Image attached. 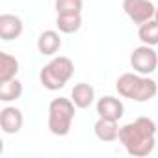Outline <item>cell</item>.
<instances>
[{
	"label": "cell",
	"instance_id": "6da1fadb",
	"mask_svg": "<svg viewBox=\"0 0 158 158\" xmlns=\"http://www.w3.org/2000/svg\"><path fill=\"white\" fill-rule=\"evenodd\" d=\"M119 143L134 158H145L156 145V125L149 117H138L119 128Z\"/></svg>",
	"mask_w": 158,
	"mask_h": 158
},
{
	"label": "cell",
	"instance_id": "7a4b0ae2",
	"mask_svg": "<svg viewBox=\"0 0 158 158\" xmlns=\"http://www.w3.org/2000/svg\"><path fill=\"white\" fill-rule=\"evenodd\" d=\"M115 89L123 99H130L134 102H147L156 97L158 84L152 78L139 73H125L117 78Z\"/></svg>",
	"mask_w": 158,
	"mask_h": 158
},
{
	"label": "cell",
	"instance_id": "3957f363",
	"mask_svg": "<svg viewBox=\"0 0 158 158\" xmlns=\"http://www.w3.org/2000/svg\"><path fill=\"white\" fill-rule=\"evenodd\" d=\"M74 74V63L67 56H56L39 71V82L48 91H58L65 88V84Z\"/></svg>",
	"mask_w": 158,
	"mask_h": 158
},
{
	"label": "cell",
	"instance_id": "277c9868",
	"mask_svg": "<svg viewBox=\"0 0 158 158\" xmlns=\"http://www.w3.org/2000/svg\"><path fill=\"white\" fill-rule=\"evenodd\" d=\"M74 102L65 97L52 99L48 104V130L54 136H67L74 119Z\"/></svg>",
	"mask_w": 158,
	"mask_h": 158
},
{
	"label": "cell",
	"instance_id": "5b68a950",
	"mask_svg": "<svg viewBox=\"0 0 158 158\" xmlns=\"http://www.w3.org/2000/svg\"><path fill=\"white\" fill-rule=\"evenodd\" d=\"M130 65H132V69L136 73L145 74V76L154 73L156 67H158V54H156L154 47L141 45V47L134 48L132 54H130Z\"/></svg>",
	"mask_w": 158,
	"mask_h": 158
},
{
	"label": "cell",
	"instance_id": "8992f818",
	"mask_svg": "<svg viewBox=\"0 0 158 158\" xmlns=\"http://www.w3.org/2000/svg\"><path fill=\"white\" fill-rule=\"evenodd\" d=\"M123 10L128 15V19L138 26L154 19L156 13V6L151 0H123Z\"/></svg>",
	"mask_w": 158,
	"mask_h": 158
},
{
	"label": "cell",
	"instance_id": "52a82bcc",
	"mask_svg": "<svg viewBox=\"0 0 158 158\" xmlns=\"http://www.w3.org/2000/svg\"><path fill=\"white\" fill-rule=\"evenodd\" d=\"M24 125V115L15 106H4L0 110V127L4 134H17Z\"/></svg>",
	"mask_w": 158,
	"mask_h": 158
},
{
	"label": "cell",
	"instance_id": "ba28073f",
	"mask_svg": "<svg viewBox=\"0 0 158 158\" xmlns=\"http://www.w3.org/2000/svg\"><path fill=\"white\" fill-rule=\"evenodd\" d=\"M97 114L99 117H106V119H114V121H119L125 114V106L121 102V99H115L112 95H106V97H101L97 101Z\"/></svg>",
	"mask_w": 158,
	"mask_h": 158
},
{
	"label": "cell",
	"instance_id": "9c48e42d",
	"mask_svg": "<svg viewBox=\"0 0 158 158\" xmlns=\"http://www.w3.org/2000/svg\"><path fill=\"white\" fill-rule=\"evenodd\" d=\"M23 30H24V24L17 15H11V13L0 15V37L4 41H13L21 37Z\"/></svg>",
	"mask_w": 158,
	"mask_h": 158
},
{
	"label": "cell",
	"instance_id": "30bf717a",
	"mask_svg": "<svg viewBox=\"0 0 158 158\" xmlns=\"http://www.w3.org/2000/svg\"><path fill=\"white\" fill-rule=\"evenodd\" d=\"M71 101L74 102L76 108H89L95 101V89L91 84L88 82H80V84H76L71 91Z\"/></svg>",
	"mask_w": 158,
	"mask_h": 158
},
{
	"label": "cell",
	"instance_id": "8fae6325",
	"mask_svg": "<svg viewBox=\"0 0 158 158\" xmlns=\"http://www.w3.org/2000/svg\"><path fill=\"white\" fill-rule=\"evenodd\" d=\"M61 47V37L56 30H45L37 37V50L43 56H54Z\"/></svg>",
	"mask_w": 158,
	"mask_h": 158
},
{
	"label": "cell",
	"instance_id": "7c38bea8",
	"mask_svg": "<svg viewBox=\"0 0 158 158\" xmlns=\"http://www.w3.org/2000/svg\"><path fill=\"white\" fill-rule=\"evenodd\" d=\"M119 128H121V127L117 125V121L106 119V117H99V121H97L95 127H93L95 136H97L101 141H106V143L119 139Z\"/></svg>",
	"mask_w": 158,
	"mask_h": 158
},
{
	"label": "cell",
	"instance_id": "4fadbf2b",
	"mask_svg": "<svg viewBox=\"0 0 158 158\" xmlns=\"http://www.w3.org/2000/svg\"><path fill=\"white\" fill-rule=\"evenodd\" d=\"M19 73V60L8 52H0V84L8 82Z\"/></svg>",
	"mask_w": 158,
	"mask_h": 158
},
{
	"label": "cell",
	"instance_id": "5bb4252c",
	"mask_svg": "<svg viewBox=\"0 0 158 158\" xmlns=\"http://www.w3.org/2000/svg\"><path fill=\"white\" fill-rule=\"evenodd\" d=\"M56 28L61 34H76L82 28V15L71 13V15H58L56 17Z\"/></svg>",
	"mask_w": 158,
	"mask_h": 158
},
{
	"label": "cell",
	"instance_id": "9a60e30c",
	"mask_svg": "<svg viewBox=\"0 0 158 158\" xmlns=\"http://www.w3.org/2000/svg\"><path fill=\"white\" fill-rule=\"evenodd\" d=\"M138 37L143 45H151V47H156L158 45V21L156 19H151L143 24H139L138 28Z\"/></svg>",
	"mask_w": 158,
	"mask_h": 158
},
{
	"label": "cell",
	"instance_id": "2e32d148",
	"mask_svg": "<svg viewBox=\"0 0 158 158\" xmlns=\"http://www.w3.org/2000/svg\"><path fill=\"white\" fill-rule=\"evenodd\" d=\"M21 95H23V84L17 78H11V80L0 84V101L2 102L17 101V99H21Z\"/></svg>",
	"mask_w": 158,
	"mask_h": 158
},
{
	"label": "cell",
	"instance_id": "e0dca14e",
	"mask_svg": "<svg viewBox=\"0 0 158 158\" xmlns=\"http://www.w3.org/2000/svg\"><path fill=\"white\" fill-rule=\"evenodd\" d=\"M84 0H56V11L58 15H71V13H82Z\"/></svg>",
	"mask_w": 158,
	"mask_h": 158
},
{
	"label": "cell",
	"instance_id": "ac0fdd59",
	"mask_svg": "<svg viewBox=\"0 0 158 158\" xmlns=\"http://www.w3.org/2000/svg\"><path fill=\"white\" fill-rule=\"evenodd\" d=\"M154 19L158 21V8H156V13H154Z\"/></svg>",
	"mask_w": 158,
	"mask_h": 158
}]
</instances>
